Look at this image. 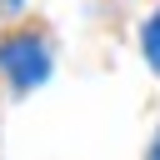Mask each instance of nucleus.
<instances>
[{
  "mask_svg": "<svg viewBox=\"0 0 160 160\" xmlns=\"http://www.w3.org/2000/svg\"><path fill=\"white\" fill-rule=\"evenodd\" d=\"M145 160H160V130H155V140H150V150H145Z\"/></svg>",
  "mask_w": 160,
  "mask_h": 160,
  "instance_id": "7ed1b4c3",
  "label": "nucleus"
},
{
  "mask_svg": "<svg viewBox=\"0 0 160 160\" xmlns=\"http://www.w3.org/2000/svg\"><path fill=\"white\" fill-rule=\"evenodd\" d=\"M0 10H10V15H15V10H25V0H0Z\"/></svg>",
  "mask_w": 160,
  "mask_h": 160,
  "instance_id": "20e7f679",
  "label": "nucleus"
},
{
  "mask_svg": "<svg viewBox=\"0 0 160 160\" xmlns=\"http://www.w3.org/2000/svg\"><path fill=\"white\" fill-rule=\"evenodd\" d=\"M140 55H145V65L160 75V5L140 20Z\"/></svg>",
  "mask_w": 160,
  "mask_h": 160,
  "instance_id": "f03ea898",
  "label": "nucleus"
},
{
  "mask_svg": "<svg viewBox=\"0 0 160 160\" xmlns=\"http://www.w3.org/2000/svg\"><path fill=\"white\" fill-rule=\"evenodd\" d=\"M50 70H55V55H50V40H45V35H35V30H10V35L0 40V75L10 80V90H20V95L40 90V85L50 80Z\"/></svg>",
  "mask_w": 160,
  "mask_h": 160,
  "instance_id": "f257e3e1",
  "label": "nucleus"
}]
</instances>
